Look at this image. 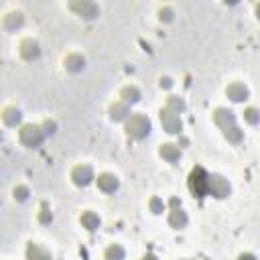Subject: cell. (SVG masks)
<instances>
[{"instance_id": "obj_1", "label": "cell", "mask_w": 260, "mask_h": 260, "mask_svg": "<svg viewBox=\"0 0 260 260\" xmlns=\"http://www.w3.org/2000/svg\"><path fill=\"white\" fill-rule=\"evenodd\" d=\"M213 122L218 124V128L222 130V134L232 142V144H240L244 140V132L236 124V116L234 112L226 110V108H218L213 112Z\"/></svg>"}, {"instance_id": "obj_2", "label": "cell", "mask_w": 260, "mask_h": 260, "mask_svg": "<svg viewBox=\"0 0 260 260\" xmlns=\"http://www.w3.org/2000/svg\"><path fill=\"white\" fill-rule=\"evenodd\" d=\"M187 185H189V191L195 195V197L203 199L205 195H209V173L203 167H195L189 173Z\"/></svg>"}, {"instance_id": "obj_3", "label": "cell", "mask_w": 260, "mask_h": 260, "mask_svg": "<svg viewBox=\"0 0 260 260\" xmlns=\"http://www.w3.org/2000/svg\"><path fill=\"white\" fill-rule=\"evenodd\" d=\"M148 132H150V120H148L146 116H142V114H132V116L126 120V134H128L130 138L140 140V138H144Z\"/></svg>"}, {"instance_id": "obj_4", "label": "cell", "mask_w": 260, "mask_h": 260, "mask_svg": "<svg viewBox=\"0 0 260 260\" xmlns=\"http://www.w3.org/2000/svg\"><path fill=\"white\" fill-rule=\"evenodd\" d=\"M18 138L20 142H23L25 146H39L43 142V138H45V132L39 128V126H33V124H27L20 128V132H18Z\"/></svg>"}, {"instance_id": "obj_5", "label": "cell", "mask_w": 260, "mask_h": 260, "mask_svg": "<svg viewBox=\"0 0 260 260\" xmlns=\"http://www.w3.org/2000/svg\"><path fill=\"white\" fill-rule=\"evenodd\" d=\"M232 191L230 187V181L224 179L222 175H209V195H213V197H218V199H224L228 197Z\"/></svg>"}, {"instance_id": "obj_6", "label": "cell", "mask_w": 260, "mask_h": 260, "mask_svg": "<svg viewBox=\"0 0 260 260\" xmlns=\"http://www.w3.org/2000/svg\"><path fill=\"white\" fill-rule=\"evenodd\" d=\"M169 224L171 228L175 230H181L187 226V213L181 209V201L177 197L171 199V213H169Z\"/></svg>"}, {"instance_id": "obj_7", "label": "cell", "mask_w": 260, "mask_h": 260, "mask_svg": "<svg viewBox=\"0 0 260 260\" xmlns=\"http://www.w3.org/2000/svg\"><path fill=\"white\" fill-rule=\"evenodd\" d=\"M161 122H163V128L167 130L169 134L181 132V118H179V114L169 110V108H163V110H161Z\"/></svg>"}, {"instance_id": "obj_8", "label": "cell", "mask_w": 260, "mask_h": 260, "mask_svg": "<svg viewBox=\"0 0 260 260\" xmlns=\"http://www.w3.org/2000/svg\"><path fill=\"white\" fill-rule=\"evenodd\" d=\"M71 181L77 185V187H85L94 181V171L88 167V165H77L73 171H71Z\"/></svg>"}, {"instance_id": "obj_9", "label": "cell", "mask_w": 260, "mask_h": 260, "mask_svg": "<svg viewBox=\"0 0 260 260\" xmlns=\"http://www.w3.org/2000/svg\"><path fill=\"white\" fill-rule=\"evenodd\" d=\"M226 96H228L232 102L240 104V102L248 100V88H246L244 83H230L228 88H226Z\"/></svg>"}, {"instance_id": "obj_10", "label": "cell", "mask_w": 260, "mask_h": 260, "mask_svg": "<svg viewBox=\"0 0 260 260\" xmlns=\"http://www.w3.org/2000/svg\"><path fill=\"white\" fill-rule=\"evenodd\" d=\"M96 181H98V187H100L104 193H114V191L118 189V185H120L118 177L112 175V173H102V175H98Z\"/></svg>"}, {"instance_id": "obj_11", "label": "cell", "mask_w": 260, "mask_h": 260, "mask_svg": "<svg viewBox=\"0 0 260 260\" xmlns=\"http://www.w3.org/2000/svg\"><path fill=\"white\" fill-rule=\"evenodd\" d=\"M71 10H75V12H79L83 18H94V16H98L100 14V8L96 6V4H92V2H71Z\"/></svg>"}, {"instance_id": "obj_12", "label": "cell", "mask_w": 260, "mask_h": 260, "mask_svg": "<svg viewBox=\"0 0 260 260\" xmlns=\"http://www.w3.org/2000/svg\"><path fill=\"white\" fill-rule=\"evenodd\" d=\"M20 55H23L25 59H37L39 55H41V49H39V45H37V43L35 41H23V43H20Z\"/></svg>"}, {"instance_id": "obj_13", "label": "cell", "mask_w": 260, "mask_h": 260, "mask_svg": "<svg viewBox=\"0 0 260 260\" xmlns=\"http://www.w3.org/2000/svg\"><path fill=\"white\" fill-rule=\"evenodd\" d=\"M159 153H161V157H163L165 161H169V163H177L179 157H181V150H179V146H175V144H163Z\"/></svg>"}, {"instance_id": "obj_14", "label": "cell", "mask_w": 260, "mask_h": 260, "mask_svg": "<svg viewBox=\"0 0 260 260\" xmlns=\"http://www.w3.org/2000/svg\"><path fill=\"white\" fill-rule=\"evenodd\" d=\"M81 226H83L85 230H90V232L98 230V228H100V218H98V213L85 211V213L81 215Z\"/></svg>"}, {"instance_id": "obj_15", "label": "cell", "mask_w": 260, "mask_h": 260, "mask_svg": "<svg viewBox=\"0 0 260 260\" xmlns=\"http://www.w3.org/2000/svg\"><path fill=\"white\" fill-rule=\"evenodd\" d=\"M27 260H51V256L43 250V248H39L37 244H29L27 246Z\"/></svg>"}, {"instance_id": "obj_16", "label": "cell", "mask_w": 260, "mask_h": 260, "mask_svg": "<svg viewBox=\"0 0 260 260\" xmlns=\"http://www.w3.org/2000/svg\"><path fill=\"white\" fill-rule=\"evenodd\" d=\"M83 65H85V59L81 55H69L67 59H65V69L67 71H81L83 69Z\"/></svg>"}, {"instance_id": "obj_17", "label": "cell", "mask_w": 260, "mask_h": 260, "mask_svg": "<svg viewBox=\"0 0 260 260\" xmlns=\"http://www.w3.org/2000/svg\"><path fill=\"white\" fill-rule=\"evenodd\" d=\"M120 98H122L124 104H136V102L140 100V92L130 85V88H124V90L120 92Z\"/></svg>"}, {"instance_id": "obj_18", "label": "cell", "mask_w": 260, "mask_h": 260, "mask_svg": "<svg viewBox=\"0 0 260 260\" xmlns=\"http://www.w3.org/2000/svg\"><path fill=\"white\" fill-rule=\"evenodd\" d=\"M126 116H128V104L118 102V104H114L110 108V118L112 120H124Z\"/></svg>"}, {"instance_id": "obj_19", "label": "cell", "mask_w": 260, "mask_h": 260, "mask_svg": "<svg viewBox=\"0 0 260 260\" xmlns=\"http://www.w3.org/2000/svg\"><path fill=\"white\" fill-rule=\"evenodd\" d=\"M20 118H23V114H20L18 110H14V108H8V110H4V114H2V120L8 126H16L20 122Z\"/></svg>"}, {"instance_id": "obj_20", "label": "cell", "mask_w": 260, "mask_h": 260, "mask_svg": "<svg viewBox=\"0 0 260 260\" xmlns=\"http://www.w3.org/2000/svg\"><path fill=\"white\" fill-rule=\"evenodd\" d=\"M20 25H23V14H20V12H12V14H8V16L4 18V27H6L8 31L18 29Z\"/></svg>"}, {"instance_id": "obj_21", "label": "cell", "mask_w": 260, "mask_h": 260, "mask_svg": "<svg viewBox=\"0 0 260 260\" xmlns=\"http://www.w3.org/2000/svg\"><path fill=\"white\" fill-rule=\"evenodd\" d=\"M165 108H169V110H173L175 114H181L183 110H185V102L181 100V98H177V96H171L169 100H167V106Z\"/></svg>"}, {"instance_id": "obj_22", "label": "cell", "mask_w": 260, "mask_h": 260, "mask_svg": "<svg viewBox=\"0 0 260 260\" xmlns=\"http://www.w3.org/2000/svg\"><path fill=\"white\" fill-rule=\"evenodd\" d=\"M106 260H124V248L120 244H112L106 250Z\"/></svg>"}, {"instance_id": "obj_23", "label": "cell", "mask_w": 260, "mask_h": 260, "mask_svg": "<svg viewBox=\"0 0 260 260\" xmlns=\"http://www.w3.org/2000/svg\"><path fill=\"white\" fill-rule=\"evenodd\" d=\"M244 120L248 124H258L260 122V112L256 110V108H246V110H244Z\"/></svg>"}, {"instance_id": "obj_24", "label": "cell", "mask_w": 260, "mask_h": 260, "mask_svg": "<svg viewBox=\"0 0 260 260\" xmlns=\"http://www.w3.org/2000/svg\"><path fill=\"white\" fill-rule=\"evenodd\" d=\"M27 197H29V187H25V185L14 187V199H18V201H27Z\"/></svg>"}, {"instance_id": "obj_25", "label": "cell", "mask_w": 260, "mask_h": 260, "mask_svg": "<svg viewBox=\"0 0 260 260\" xmlns=\"http://www.w3.org/2000/svg\"><path fill=\"white\" fill-rule=\"evenodd\" d=\"M150 211H153V213H163L165 211V203H163V199H159V197H153V199H150Z\"/></svg>"}, {"instance_id": "obj_26", "label": "cell", "mask_w": 260, "mask_h": 260, "mask_svg": "<svg viewBox=\"0 0 260 260\" xmlns=\"http://www.w3.org/2000/svg\"><path fill=\"white\" fill-rule=\"evenodd\" d=\"M161 18L169 23V20L173 18V10H171V8H163V10H161Z\"/></svg>"}, {"instance_id": "obj_27", "label": "cell", "mask_w": 260, "mask_h": 260, "mask_svg": "<svg viewBox=\"0 0 260 260\" xmlns=\"http://www.w3.org/2000/svg\"><path fill=\"white\" fill-rule=\"evenodd\" d=\"M41 222H43V224H49V222H51V213H49L47 209L41 211Z\"/></svg>"}, {"instance_id": "obj_28", "label": "cell", "mask_w": 260, "mask_h": 260, "mask_svg": "<svg viewBox=\"0 0 260 260\" xmlns=\"http://www.w3.org/2000/svg\"><path fill=\"white\" fill-rule=\"evenodd\" d=\"M45 134H53L55 132V122H45V130H43Z\"/></svg>"}, {"instance_id": "obj_29", "label": "cell", "mask_w": 260, "mask_h": 260, "mask_svg": "<svg viewBox=\"0 0 260 260\" xmlns=\"http://www.w3.org/2000/svg\"><path fill=\"white\" fill-rule=\"evenodd\" d=\"M171 85H173L171 77H161V88H171Z\"/></svg>"}, {"instance_id": "obj_30", "label": "cell", "mask_w": 260, "mask_h": 260, "mask_svg": "<svg viewBox=\"0 0 260 260\" xmlns=\"http://www.w3.org/2000/svg\"><path fill=\"white\" fill-rule=\"evenodd\" d=\"M238 260H256V256L250 254V252H246V254H240V256H238Z\"/></svg>"}, {"instance_id": "obj_31", "label": "cell", "mask_w": 260, "mask_h": 260, "mask_svg": "<svg viewBox=\"0 0 260 260\" xmlns=\"http://www.w3.org/2000/svg\"><path fill=\"white\" fill-rule=\"evenodd\" d=\"M142 260H159V258H157V256H155V254H146V256H144V258H142Z\"/></svg>"}, {"instance_id": "obj_32", "label": "cell", "mask_w": 260, "mask_h": 260, "mask_svg": "<svg viewBox=\"0 0 260 260\" xmlns=\"http://www.w3.org/2000/svg\"><path fill=\"white\" fill-rule=\"evenodd\" d=\"M256 16L260 18V4H256Z\"/></svg>"}]
</instances>
